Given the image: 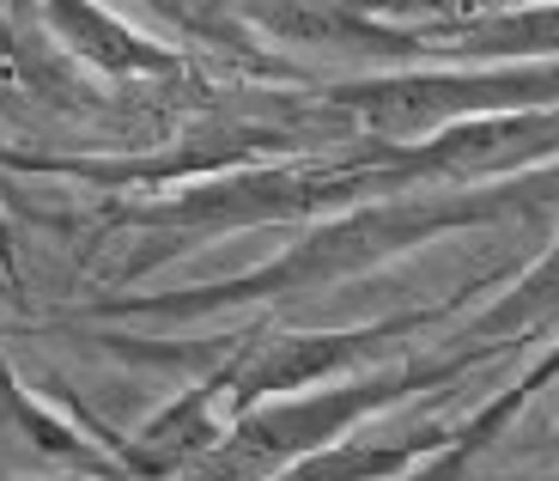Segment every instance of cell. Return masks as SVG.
Returning a JSON list of instances; mask_svg holds the SVG:
<instances>
[{"mask_svg":"<svg viewBox=\"0 0 559 481\" xmlns=\"http://www.w3.org/2000/svg\"><path fill=\"white\" fill-rule=\"evenodd\" d=\"M559 208V165L499 177V184H432V189H402V196L359 201L347 213L310 220L293 244L267 262L225 281L201 286H170V293H110L92 305V317H153V324H201L225 312H255V305H293L317 298L335 286L378 274L383 262L444 238V232H475L499 220H535Z\"/></svg>","mask_w":559,"mask_h":481,"instance_id":"1","label":"cell"},{"mask_svg":"<svg viewBox=\"0 0 559 481\" xmlns=\"http://www.w3.org/2000/svg\"><path fill=\"white\" fill-rule=\"evenodd\" d=\"M378 196H402L395 171L365 159L359 146L341 159H250V165L231 171H207L195 184L158 189V196L122 208L116 220L122 226L153 232V250L134 256L122 269L146 274L153 262H165L170 250H182L177 238H225V232H262V226H310V220H329V213H347L359 201Z\"/></svg>","mask_w":559,"mask_h":481,"instance_id":"2","label":"cell"},{"mask_svg":"<svg viewBox=\"0 0 559 481\" xmlns=\"http://www.w3.org/2000/svg\"><path fill=\"white\" fill-rule=\"evenodd\" d=\"M511 354L504 341H456L444 354L426 360H390V366L353 372V378L317 384V390H293V397L255 402L225 426V439L213 445L201 464H189L177 481H274L293 464L329 451V445L353 439L371 414L395 409V402L419 397V390H444V384L468 378L475 366Z\"/></svg>","mask_w":559,"mask_h":481,"instance_id":"3","label":"cell"},{"mask_svg":"<svg viewBox=\"0 0 559 481\" xmlns=\"http://www.w3.org/2000/svg\"><path fill=\"white\" fill-rule=\"evenodd\" d=\"M559 104V56L535 61H450V68H390L322 85V110L359 122L378 141H419L468 116H511Z\"/></svg>","mask_w":559,"mask_h":481,"instance_id":"4","label":"cell"},{"mask_svg":"<svg viewBox=\"0 0 559 481\" xmlns=\"http://www.w3.org/2000/svg\"><path fill=\"white\" fill-rule=\"evenodd\" d=\"M456 305H462V293L444 298V305H419V312H395V317L353 324V329H250L231 348V397H225V409L238 421L255 402L353 378V372L378 366L390 348H402V341L426 336L432 324H444Z\"/></svg>","mask_w":559,"mask_h":481,"instance_id":"5","label":"cell"},{"mask_svg":"<svg viewBox=\"0 0 559 481\" xmlns=\"http://www.w3.org/2000/svg\"><path fill=\"white\" fill-rule=\"evenodd\" d=\"M365 159L395 171L402 189H432V184H499L523 171L559 165V104L547 110H511V116H468L419 141H359Z\"/></svg>","mask_w":559,"mask_h":481,"instance_id":"6","label":"cell"},{"mask_svg":"<svg viewBox=\"0 0 559 481\" xmlns=\"http://www.w3.org/2000/svg\"><path fill=\"white\" fill-rule=\"evenodd\" d=\"M231 13L286 49H322V56H359V61H390L414 68L432 56L426 25H390L359 0H231Z\"/></svg>","mask_w":559,"mask_h":481,"instance_id":"7","label":"cell"},{"mask_svg":"<svg viewBox=\"0 0 559 481\" xmlns=\"http://www.w3.org/2000/svg\"><path fill=\"white\" fill-rule=\"evenodd\" d=\"M56 43L73 61L110 73V80H158V73H182V49L146 37L134 19L110 13L104 0H37Z\"/></svg>","mask_w":559,"mask_h":481,"instance_id":"8","label":"cell"},{"mask_svg":"<svg viewBox=\"0 0 559 481\" xmlns=\"http://www.w3.org/2000/svg\"><path fill=\"white\" fill-rule=\"evenodd\" d=\"M444 445H450V426H414V433H395V439H341L274 481H402L432 464Z\"/></svg>","mask_w":559,"mask_h":481,"instance_id":"9","label":"cell"},{"mask_svg":"<svg viewBox=\"0 0 559 481\" xmlns=\"http://www.w3.org/2000/svg\"><path fill=\"white\" fill-rule=\"evenodd\" d=\"M547 384H559V336L547 341V354L535 360V366L523 372V378H511L492 402H480V409L468 414L462 426H450V445H444V451H438L426 469H414V481H462V469L475 464V457L487 451L492 439H499L504 426H511V421H518V414L530 409L535 397H542Z\"/></svg>","mask_w":559,"mask_h":481,"instance_id":"10","label":"cell"},{"mask_svg":"<svg viewBox=\"0 0 559 481\" xmlns=\"http://www.w3.org/2000/svg\"><path fill=\"white\" fill-rule=\"evenodd\" d=\"M554 329H559V238L492 298L487 312L468 317L456 341H504V348H523L530 336H554Z\"/></svg>","mask_w":559,"mask_h":481,"instance_id":"11","label":"cell"},{"mask_svg":"<svg viewBox=\"0 0 559 481\" xmlns=\"http://www.w3.org/2000/svg\"><path fill=\"white\" fill-rule=\"evenodd\" d=\"M134 7L153 19V25L177 31L182 43H195V49H213V56L238 61L243 73H280L274 61L255 49V31L231 13V0H134Z\"/></svg>","mask_w":559,"mask_h":481,"instance_id":"12","label":"cell"},{"mask_svg":"<svg viewBox=\"0 0 559 481\" xmlns=\"http://www.w3.org/2000/svg\"><path fill=\"white\" fill-rule=\"evenodd\" d=\"M0 421H19V426L31 433V439L43 445V451L73 457V464H80V469H92V476H122V481H134L122 464H104V457H98V451H85V445L73 439V433H68L61 421H49V414H43L37 402H31L25 390H19V378H13V366H7V354H0Z\"/></svg>","mask_w":559,"mask_h":481,"instance_id":"13","label":"cell"},{"mask_svg":"<svg viewBox=\"0 0 559 481\" xmlns=\"http://www.w3.org/2000/svg\"><path fill=\"white\" fill-rule=\"evenodd\" d=\"M19 49H13V31H7V19H0V68H13Z\"/></svg>","mask_w":559,"mask_h":481,"instance_id":"14","label":"cell"},{"mask_svg":"<svg viewBox=\"0 0 559 481\" xmlns=\"http://www.w3.org/2000/svg\"><path fill=\"white\" fill-rule=\"evenodd\" d=\"M475 7H523V0H475Z\"/></svg>","mask_w":559,"mask_h":481,"instance_id":"15","label":"cell"},{"mask_svg":"<svg viewBox=\"0 0 559 481\" xmlns=\"http://www.w3.org/2000/svg\"><path fill=\"white\" fill-rule=\"evenodd\" d=\"M554 481H559V476H554Z\"/></svg>","mask_w":559,"mask_h":481,"instance_id":"16","label":"cell"}]
</instances>
